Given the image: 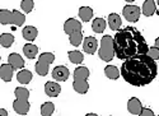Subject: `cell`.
Segmentation results:
<instances>
[{"label":"cell","instance_id":"obj_1","mask_svg":"<svg viewBox=\"0 0 159 116\" xmlns=\"http://www.w3.org/2000/svg\"><path fill=\"white\" fill-rule=\"evenodd\" d=\"M158 73L155 61L148 55H139L130 58L121 65L122 78L131 86L144 87L154 81Z\"/></svg>","mask_w":159,"mask_h":116},{"label":"cell","instance_id":"obj_2","mask_svg":"<svg viewBox=\"0 0 159 116\" xmlns=\"http://www.w3.org/2000/svg\"><path fill=\"white\" fill-rule=\"evenodd\" d=\"M115 55L120 60L147 55L149 47L144 36L135 27H125L120 30L113 37Z\"/></svg>","mask_w":159,"mask_h":116},{"label":"cell","instance_id":"obj_3","mask_svg":"<svg viewBox=\"0 0 159 116\" xmlns=\"http://www.w3.org/2000/svg\"><path fill=\"white\" fill-rule=\"evenodd\" d=\"M14 95H16V101L13 102V109H14V111L18 115H27L30 112V107H31L30 102H28L30 91L24 87H17L14 91Z\"/></svg>","mask_w":159,"mask_h":116},{"label":"cell","instance_id":"obj_4","mask_svg":"<svg viewBox=\"0 0 159 116\" xmlns=\"http://www.w3.org/2000/svg\"><path fill=\"white\" fill-rule=\"evenodd\" d=\"M88 78H89V69L87 67H78L74 70V82H73V88L74 91L79 95H85L89 89L88 84Z\"/></svg>","mask_w":159,"mask_h":116},{"label":"cell","instance_id":"obj_5","mask_svg":"<svg viewBox=\"0 0 159 116\" xmlns=\"http://www.w3.org/2000/svg\"><path fill=\"white\" fill-rule=\"evenodd\" d=\"M101 60L108 63L115 56V47H113V38L111 36H103L101 40V47L98 51Z\"/></svg>","mask_w":159,"mask_h":116},{"label":"cell","instance_id":"obj_6","mask_svg":"<svg viewBox=\"0 0 159 116\" xmlns=\"http://www.w3.org/2000/svg\"><path fill=\"white\" fill-rule=\"evenodd\" d=\"M55 60V55L52 54V53H43L39 55L38 58V61L36 63V72L38 75H41V77H45L47 75L48 73V68L52 63H54Z\"/></svg>","mask_w":159,"mask_h":116},{"label":"cell","instance_id":"obj_7","mask_svg":"<svg viewBox=\"0 0 159 116\" xmlns=\"http://www.w3.org/2000/svg\"><path fill=\"white\" fill-rule=\"evenodd\" d=\"M122 14H124L126 21H129L131 23H135L140 18V8L138 5H125L124 10H122Z\"/></svg>","mask_w":159,"mask_h":116},{"label":"cell","instance_id":"obj_8","mask_svg":"<svg viewBox=\"0 0 159 116\" xmlns=\"http://www.w3.org/2000/svg\"><path fill=\"white\" fill-rule=\"evenodd\" d=\"M64 31L66 35H74V33H78V32H82V23L74 19V18H70L68 19L65 23H64Z\"/></svg>","mask_w":159,"mask_h":116},{"label":"cell","instance_id":"obj_9","mask_svg":"<svg viewBox=\"0 0 159 116\" xmlns=\"http://www.w3.org/2000/svg\"><path fill=\"white\" fill-rule=\"evenodd\" d=\"M70 75V72L69 69L64 67V65H59L56 68H54V70H52V77H54V79L57 81V82H65L68 81Z\"/></svg>","mask_w":159,"mask_h":116},{"label":"cell","instance_id":"obj_10","mask_svg":"<svg viewBox=\"0 0 159 116\" xmlns=\"http://www.w3.org/2000/svg\"><path fill=\"white\" fill-rule=\"evenodd\" d=\"M97 47H98V41H97L96 37L89 36V37H85L83 40V50H84V53L93 55L97 51Z\"/></svg>","mask_w":159,"mask_h":116},{"label":"cell","instance_id":"obj_11","mask_svg":"<svg viewBox=\"0 0 159 116\" xmlns=\"http://www.w3.org/2000/svg\"><path fill=\"white\" fill-rule=\"evenodd\" d=\"M144 107H143V105H141V102H140L139 98L132 97V98L129 100V102H127V110H129L130 114H132V115H140Z\"/></svg>","mask_w":159,"mask_h":116},{"label":"cell","instance_id":"obj_12","mask_svg":"<svg viewBox=\"0 0 159 116\" xmlns=\"http://www.w3.org/2000/svg\"><path fill=\"white\" fill-rule=\"evenodd\" d=\"M61 92V86L56 82H47L45 84V93L48 97H57Z\"/></svg>","mask_w":159,"mask_h":116},{"label":"cell","instance_id":"obj_13","mask_svg":"<svg viewBox=\"0 0 159 116\" xmlns=\"http://www.w3.org/2000/svg\"><path fill=\"white\" fill-rule=\"evenodd\" d=\"M8 64H10L14 69H19V70H22V68L25 65L23 58L17 53H13L8 56Z\"/></svg>","mask_w":159,"mask_h":116},{"label":"cell","instance_id":"obj_14","mask_svg":"<svg viewBox=\"0 0 159 116\" xmlns=\"http://www.w3.org/2000/svg\"><path fill=\"white\" fill-rule=\"evenodd\" d=\"M108 26L112 31H120L121 26H122V21H121V17L116 14V13H111L108 16Z\"/></svg>","mask_w":159,"mask_h":116},{"label":"cell","instance_id":"obj_15","mask_svg":"<svg viewBox=\"0 0 159 116\" xmlns=\"http://www.w3.org/2000/svg\"><path fill=\"white\" fill-rule=\"evenodd\" d=\"M13 68L10 64H3L2 67H0V77H2V79L4 82H10L11 78H13Z\"/></svg>","mask_w":159,"mask_h":116},{"label":"cell","instance_id":"obj_16","mask_svg":"<svg viewBox=\"0 0 159 116\" xmlns=\"http://www.w3.org/2000/svg\"><path fill=\"white\" fill-rule=\"evenodd\" d=\"M22 35H23V37H24L27 41L32 42V41L36 40V37H37V35H38V31H37L36 27H33V26H27V27L23 28Z\"/></svg>","mask_w":159,"mask_h":116},{"label":"cell","instance_id":"obj_17","mask_svg":"<svg viewBox=\"0 0 159 116\" xmlns=\"http://www.w3.org/2000/svg\"><path fill=\"white\" fill-rule=\"evenodd\" d=\"M155 7H157V3L154 0H145L143 3V14L145 17H152L155 13Z\"/></svg>","mask_w":159,"mask_h":116},{"label":"cell","instance_id":"obj_18","mask_svg":"<svg viewBox=\"0 0 159 116\" xmlns=\"http://www.w3.org/2000/svg\"><path fill=\"white\" fill-rule=\"evenodd\" d=\"M17 81L20 83V84H28L31 83L32 81V73L27 69H22L18 72L17 74Z\"/></svg>","mask_w":159,"mask_h":116},{"label":"cell","instance_id":"obj_19","mask_svg":"<svg viewBox=\"0 0 159 116\" xmlns=\"http://www.w3.org/2000/svg\"><path fill=\"white\" fill-rule=\"evenodd\" d=\"M23 53L28 59H34L38 54V47L36 45H32V44H25L23 46Z\"/></svg>","mask_w":159,"mask_h":116},{"label":"cell","instance_id":"obj_20","mask_svg":"<svg viewBox=\"0 0 159 116\" xmlns=\"http://www.w3.org/2000/svg\"><path fill=\"white\" fill-rule=\"evenodd\" d=\"M104 74L110 79H118V77L121 75L120 70H118L117 67H115V65H107L106 67L104 68Z\"/></svg>","mask_w":159,"mask_h":116},{"label":"cell","instance_id":"obj_21","mask_svg":"<svg viewBox=\"0 0 159 116\" xmlns=\"http://www.w3.org/2000/svg\"><path fill=\"white\" fill-rule=\"evenodd\" d=\"M79 17L83 22H89L93 17V9L89 7H82L79 9Z\"/></svg>","mask_w":159,"mask_h":116},{"label":"cell","instance_id":"obj_22","mask_svg":"<svg viewBox=\"0 0 159 116\" xmlns=\"http://www.w3.org/2000/svg\"><path fill=\"white\" fill-rule=\"evenodd\" d=\"M68 55H69V60H70L73 64H76V65H79V64H82V63H83V60H84V55L80 53V51H78V50L69 51Z\"/></svg>","mask_w":159,"mask_h":116},{"label":"cell","instance_id":"obj_23","mask_svg":"<svg viewBox=\"0 0 159 116\" xmlns=\"http://www.w3.org/2000/svg\"><path fill=\"white\" fill-rule=\"evenodd\" d=\"M25 22V16L22 14V13L19 10H13V17H11V24L17 26V27H19V26H23Z\"/></svg>","mask_w":159,"mask_h":116},{"label":"cell","instance_id":"obj_24","mask_svg":"<svg viewBox=\"0 0 159 116\" xmlns=\"http://www.w3.org/2000/svg\"><path fill=\"white\" fill-rule=\"evenodd\" d=\"M106 24L107 23H106V21L103 18H96L93 21V23H92V28H93V31L96 33H102L106 30Z\"/></svg>","mask_w":159,"mask_h":116},{"label":"cell","instance_id":"obj_25","mask_svg":"<svg viewBox=\"0 0 159 116\" xmlns=\"http://www.w3.org/2000/svg\"><path fill=\"white\" fill-rule=\"evenodd\" d=\"M11 17H13V12L8 9H2L0 10V23L3 26L11 24Z\"/></svg>","mask_w":159,"mask_h":116},{"label":"cell","instance_id":"obj_26","mask_svg":"<svg viewBox=\"0 0 159 116\" xmlns=\"http://www.w3.org/2000/svg\"><path fill=\"white\" fill-rule=\"evenodd\" d=\"M14 42V36L10 33H3L0 36V44H2L3 47H10Z\"/></svg>","mask_w":159,"mask_h":116},{"label":"cell","instance_id":"obj_27","mask_svg":"<svg viewBox=\"0 0 159 116\" xmlns=\"http://www.w3.org/2000/svg\"><path fill=\"white\" fill-rule=\"evenodd\" d=\"M55 111V105L52 102H45L41 106V115L42 116H51Z\"/></svg>","mask_w":159,"mask_h":116},{"label":"cell","instance_id":"obj_28","mask_svg":"<svg viewBox=\"0 0 159 116\" xmlns=\"http://www.w3.org/2000/svg\"><path fill=\"white\" fill-rule=\"evenodd\" d=\"M69 41L73 46H80L82 42H83V32H78V33H74L71 36H69Z\"/></svg>","mask_w":159,"mask_h":116},{"label":"cell","instance_id":"obj_29","mask_svg":"<svg viewBox=\"0 0 159 116\" xmlns=\"http://www.w3.org/2000/svg\"><path fill=\"white\" fill-rule=\"evenodd\" d=\"M33 7H34L33 0H22V2H20V8L25 13H31L33 10Z\"/></svg>","mask_w":159,"mask_h":116},{"label":"cell","instance_id":"obj_30","mask_svg":"<svg viewBox=\"0 0 159 116\" xmlns=\"http://www.w3.org/2000/svg\"><path fill=\"white\" fill-rule=\"evenodd\" d=\"M149 58H152L154 61L159 59V49L153 46V47H149V51H148V54H147Z\"/></svg>","mask_w":159,"mask_h":116},{"label":"cell","instance_id":"obj_31","mask_svg":"<svg viewBox=\"0 0 159 116\" xmlns=\"http://www.w3.org/2000/svg\"><path fill=\"white\" fill-rule=\"evenodd\" d=\"M139 116H154V112L150 110V109H143V111L140 112V115Z\"/></svg>","mask_w":159,"mask_h":116},{"label":"cell","instance_id":"obj_32","mask_svg":"<svg viewBox=\"0 0 159 116\" xmlns=\"http://www.w3.org/2000/svg\"><path fill=\"white\" fill-rule=\"evenodd\" d=\"M0 116H8V111L5 109H2L0 110Z\"/></svg>","mask_w":159,"mask_h":116},{"label":"cell","instance_id":"obj_33","mask_svg":"<svg viewBox=\"0 0 159 116\" xmlns=\"http://www.w3.org/2000/svg\"><path fill=\"white\" fill-rule=\"evenodd\" d=\"M155 47H158V49H159V37L155 40Z\"/></svg>","mask_w":159,"mask_h":116},{"label":"cell","instance_id":"obj_34","mask_svg":"<svg viewBox=\"0 0 159 116\" xmlns=\"http://www.w3.org/2000/svg\"><path fill=\"white\" fill-rule=\"evenodd\" d=\"M85 116H98V115H97V114H92V112H90V114H87Z\"/></svg>","mask_w":159,"mask_h":116},{"label":"cell","instance_id":"obj_35","mask_svg":"<svg viewBox=\"0 0 159 116\" xmlns=\"http://www.w3.org/2000/svg\"><path fill=\"white\" fill-rule=\"evenodd\" d=\"M157 4H158V5H159V0H158V2H157Z\"/></svg>","mask_w":159,"mask_h":116}]
</instances>
